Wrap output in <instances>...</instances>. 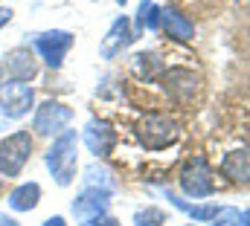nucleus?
<instances>
[{
	"label": "nucleus",
	"instance_id": "nucleus-26",
	"mask_svg": "<svg viewBox=\"0 0 250 226\" xmlns=\"http://www.w3.org/2000/svg\"><path fill=\"white\" fill-rule=\"evenodd\" d=\"M0 191H3V180H0Z\"/></svg>",
	"mask_w": 250,
	"mask_h": 226
},
{
	"label": "nucleus",
	"instance_id": "nucleus-23",
	"mask_svg": "<svg viewBox=\"0 0 250 226\" xmlns=\"http://www.w3.org/2000/svg\"><path fill=\"white\" fill-rule=\"evenodd\" d=\"M41 226H67V224H64L62 215H56V218H47V221H44Z\"/></svg>",
	"mask_w": 250,
	"mask_h": 226
},
{
	"label": "nucleus",
	"instance_id": "nucleus-5",
	"mask_svg": "<svg viewBox=\"0 0 250 226\" xmlns=\"http://www.w3.org/2000/svg\"><path fill=\"white\" fill-rule=\"evenodd\" d=\"M35 90L26 81H0V113L6 119H21L32 111Z\"/></svg>",
	"mask_w": 250,
	"mask_h": 226
},
{
	"label": "nucleus",
	"instance_id": "nucleus-20",
	"mask_svg": "<svg viewBox=\"0 0 250 226\" xmlns=\"http://www.w3.org/2000/svg\"><path fill=\"white\" fill-rule=\"evenodd\" d=\"M178 206L187 212L189 218H195V221H215L218 212H221L218 206H189V203H181V200H178Z\"/></svg>",
	"mask_w": 250,
	"mask_h": 226
},
{
	"label": "nucleus",
	"instance_id": "nucleus-2",
	"mask_svg": "<svg viewBox=\"0 0 250 226\" xmlns=\"http://www.w3.org/2000/svg\"><path fill=\"white\" fill-rule=\"evenodd\" d=\"M76 142H79L76 131H62L47 151V169L53 171L59 186H70L76 177Z\"/></svg>",
	"mask_w": 250,
	"mask_h": 226
},
{
	"label": "nucleus",
	"instance_id": "nucleus-12",
	"mask_svg": "<svg viewBox=\"0 0 250 226\" xmlns=\"http://www.w3.org/2000/svg\"><path fill=\"white\" fill-rule=\"evenodd\" d=\"M108 209V191L102 188H84L76 200H73V215L84 224L87 218H96V215H105Z\"/></svg>",
	"mask_w": 250,
	"mask_h": 226
},
{
	"label": "nucleus",
	"instance_id": "nucleus-18",
	"mask_svg": "<svg viewBox=\"0 0 250 226\" xmlns=\"http://www.w3.org/2000/svg\"><path fill=\"white\" fill-rule=\"evenodd\" d=\"M84 174H87V188H99V186H102V191H111L114 188V180H111V171L108 169L90 166Z\"/></svg>",
	"mask_w": 250,
	"mask_h": 226
},
{
	"label": "nucleus",
	"instance_id": "nucleus-17",
	"mask_svg": "<svg viewBox=\"0 0 250 226\" xmlns=\"http://www.w3.org/2000/svg\"><path fill=\"white\" fill-rule=\"evenodd\" d=\"M137 26L140 29H148V32H157L160 29V6L151 3V0H143L140 3V12H137Z\"/></svg>",
	"mask_w": 250,
	"mask_h": 226
},
{
	"label": "nucleus",
	"instance_id": "nucleus-6",
	"mask_svg": "<svg viewBox=\"0 0 250 226\" xmlns=\"http://www.w3.org/2000/svg\"><path fill=\"white\" fill-rule=\"evenodd\" d=\"M73 119V111L64 105V102H56V99H47L35 108V119H32V131L38 136H59L64 128L70 125Z\"/></svg>",
	"mask_w": 250,
	"mask_h": 226
},
{
	"label": "nucleus",
	"instance_id": "nucleus-16",
	"mask_svg": "<svg viewBox=\"0 0 250 226\" xmlns=\"http://www.w3.org/2000/svg\"><path fill=\"white\" fill-rule=\"evenodd\" d=\"M41 203V186L38 183H21L12 194H9V206L15 212H32Z\"/></svg>",
	"mask_w": 250,
	"mask_h": 226
},
{
	"label": "nucleus",
	"instance_id": "nucleus-10",
	"mask_svg": "<svg viewBox=\"0 0 250 226\" xmlns=\"http://www.w3.org/2000/svg\"><path fill=\"white\" fill-rule=\"evenodd\" d=\"M0 67L12 75V81H32L38 75V56L29 47H15L6 53Z\"/></svg>",
	"mask_w": 250,
	"mask_h": 226
},
{
	"label": "nucleus",
	"instance_id": "nucleus-25",
	"mask_svg": "<svg viewBox=\"0 0 250 226\" xmlns=\"http://www.w3.org/2000/svg\"><path fill=\"white\" fill-rule=\"evenodd\" d=\"M0 81H3V67H0Z\"/></svg>",
	"mask_w": 250,
	"mask_h": 226
},
{
	"label": "nucleus",
	"instance_id": "nucleus-7",
	"mask_svg": "<svg viewBox=\"0 0 250 226\" xmlns=\"http://www.w3.org/2000/svg\"><path fill=\"white\" fill-rule=\"evenodd\" d=\"M157 84L175 99V102H189L195 93H198V84L201 78L187 70V67H163V73L157 75Z\"/></svg>",
	"mask_w": 250,
	"mask_h": 226
},
{
	"label": "nucleus",
	"instance_id": "nucleus-4",
	"mask_svg": "<svg viewBox=\"0 0 250 226\" xmlns=\"http://www.w3.org/2000/svg\"><path fill=\"white\" fill-rule=\"evenodd\" d=\"M178 183H181V188H184L187 197H209L215 191L212 169H209V163L204 157H189L187 163L181 166Z\"/></svg>",
	"mask_w": 250,
	"mask_h": 226
},
{
	"label": "nucleus",
	"instance_id": "nucleus-14",
	"mask_svg": "<svg viewBox=\"0 0 250 226\" xmlns=\"http://www.w3.org/2000/svg\"><path fill=\"white\" fill-rule=\"evenodd\" d=\"M221 177H227L230 183H248L250 177V157H248V148H236V151H227L224 160H221Z\"/></svg>",
	"mask_w": 250,
	"mask_h": 226
},
{
	"label": "nucleus",
	"instance_id": "nucleus-15",
	"mask_svg": "<svg viewBox=\"0 0 250 226\" xmlns=\"http://www.w3.org/2000/svg\"><path fill=\"white\" fill-rule=\"evenodd\" d=\"M131 73L140 81H157V75L163 73V58L157 53H137L131 58Z\"/></svg>",
	"mask_w": 250,
	"mask_h": 226
},
{
	"label": "nucleus",
	"instance_id": "nucleus-11",
	"mask_svg": "<svg viewBox=\"0 0 250 226\" xmlns=\"http://www.w3.org/2000/svg\"><path fill=\"white\" fill-rule=\"evenodd\" d=\"M160 29L166 32L169 41H178V44H187L195 38V23L187 12H181L178 6H166L160 9Z\"/></svg>",
	"mask_w": 250,
	"mask_h": 226
},
{
	"label": "nucleus",
	"instance_id": "nucleus-21",
	"mask_svg": "<svg viewBox=\"0 0 250 226\" xmlns=\"http://www.w3.org/2000/svg\"><path fill=\"white\" fill-rule=\"evenodd\" d=\"M82 226H120V221L111 215H96V218H87Z\"/></svg>",
	"mask_w": 250,
	"mask_h": 226
},
{
	"label": "nucleus",
	"instance_id": "nucleus-19",
	"mask_svg": "<svg viewBox=\"0 0 250 226\" xmlns=\"http://www.w3.org/2000/svg\"><path fill=\"white\" fill-rule=\"evenodd\" d=\"M134 224L137 226H160V224H166V212L157 209V206H146V209H140L134 215Z\"/></svg>",
	"mask_w": 250,
	"mask_h": 226
},
{
	"label": "nucleus",
	"instance_id": "nucleus-9",
	"mask_svg": "<svg viewBox=\"0 0 250 226\" xmlns=\"http://www.w3.org/2000/svg\"><path fill=\"white\" fill-rule=\"evenodd\" d=\"M82 139H84L87 151L102 160V157H108V154L114 151V145H117V131H114L111 122H105V119H90V122L84 125Z\"/></svg>",
	"mask_w": 250,
	"mask_h": 226
},
{
	"label": "nucleus",
	"instance_id": "nucleus-22",
	"mask_svg": "<svg viewBox=\"0 0 250 226\" xmlns=\"http://www.w3.org/2000/svg\"><path fill=\"white\" fill-rule=\"evenodd\" d=\"M12 15H15V12H12L9 6H0V29H3V26L12 20Z\"/></svg>",
	"mask_w": 250,
	"mask_h": 226
},
{
	"label": "nucleus",
	"instance_id": "nucleus-3",
	"mask_svg": "<svg viewBox=\"0 0 250 226\" xmlns=\"http://www.w3.org/2000/svg\"><path fill=\"white\" fill-rule=\"evenodd\" d=\"M32 154V133L29 131H15L0 142V177L12 180L18 177L23 166L29 163Z\"/></svg>",
	"mask_w": 250,
	"mask_h": 226
},
{
	"label": "nucleus",
	"instance_id": "nucleus-24",
	"mask_svg": "<svg viewBox=\"0 0 250 226\" xmlns=\"http://www.w3.org/2000/svg\"><path fill=\"white\" fill-rule=\"evenodd\" d=\"M0 226H18L15 218H6V215H0Z\"/></svg>",
	"mask_w": 250,
	"mask_h": 226
},
{
	"label": "nucleus",
	"instance_id": "nucleus-8",
	"mask_svg": "<svg viewBox=\"0 0 250 226\" xmlns=\"http://www.w3.org/2000/svg\"><path fill=\"white\" fill-rule=\"evenodd\" d=\"M70 47H73V35L64 29H50V32L35 35V56H41L53 70H59L64 64V56L70 53Z\"/></svg>",
	"mask_w": 250,
	"mask_h": 226
},
{
	"label": "nucleus",
	"instance_id": "nucleus-28",
	"mask_svg": "<svg viewBox=\"0 0 250 226\" xmlns=\"http://www.w3.org/2000/svg\"><path fill=\"white\" fill-rule=\"evenodd\" d=\"M212 226H221V224H212Z\"/></svg>",
	"mask_w": 250,
	"mask_h": 226
},
{
	"label": "nucleus",
	"instance_id": "nucleus-27",
	"mask_svg": "<svg viewBox=\"0 0 250 226\" xmlns=\"http://www.w3.org/2000/svg\"><path fill=\"white\" fill-rule=\"evenodd\" d=\"M117 3H128V0H117Z\"/></svg>",
	"mask_w": 250,
	"mask_h": 226
},
{
	"label": "nucleus",
	"instance_id": "nucleus-1",
	"mask_svg": "<svg viewBox=\"0 0 250 226\" xmlns=\"http://www.w3.org/2000/svg\"><path fill=\"white\" fill-rule=\"evenodd\" d=\"M134 133H137V139H140L143 148H148V151H166L169 145L178 142L181 125H178V119L169 116V113L148 111V113H143V116L137 119Z\"/></svg>",
	"mask_w": 250,
	"mask_h": 226
},
{
	"label": "nucleus",
	"instance_id": "nucleus-13",
	"mask_svg": "<svg viewBox=\"0 0 250 226\" xmlns=\"http://www.w3.org/2000/svg\"><path fill=\"white\" fill-rule=\"evenodd\" d=\"M128 44H131V23H128V18L123 15V18H117V20L111 23L108 35H105L102 44H99V53H102V58H117Z\"/></svg>",
	"mask_w": 250,
	"mask_h": 226
}]
</instances>
